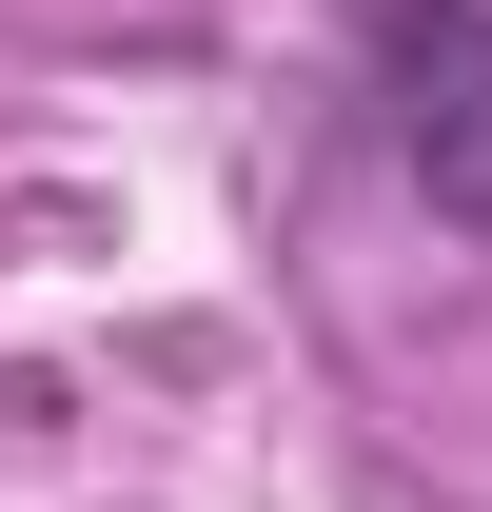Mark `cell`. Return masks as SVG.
<instances>
[{
  "mask_svg": "<svg viewBox=\"0 0 492 512\" xmlns=\"http://www.w3.org/2000/svg\"><path fill=\"white\" fill-rule=\"evenodd\" d=\"M374 138L453 237H492V0H374Z\"/></svg>",
  "mask_w": 492,
  "mask_h": 512,
  "instance_id": "1",
  "label": "cell"
}]
</instances>
